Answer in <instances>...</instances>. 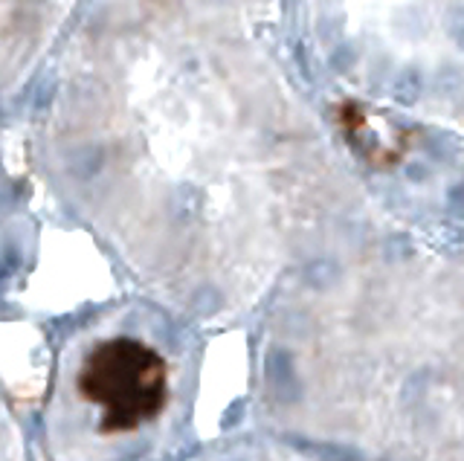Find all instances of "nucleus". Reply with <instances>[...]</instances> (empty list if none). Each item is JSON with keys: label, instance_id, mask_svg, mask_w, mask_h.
Here are the masks:
<instances>
[{"label": "nucleus", "instance_id": "obj_1", "mask_svg": "<svg viewBox=\"0 0 464 461\" xmlns=\"http://www.w3.org/2000/svg\"><path fill=\"white\" fill-rule=\"evenodd\" d=\"M166 360L137 340H105L84 357L79 369V395L99 409L105 432H128L163 409Z\"/></svg>", "mask_w": 464, "mask_h": 461}]
</instances>
